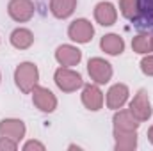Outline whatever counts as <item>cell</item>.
<instances>
[{
	"label": "cell",
	"instance_id": "9",
	"mask_svg": "<svg viewBox=\"0 0 153 151\" xmlns=\"http://www.w3.org/2000/svg\"><path fill=\"white\" fill-rule=\"evenodd\" d=\"M55 61L61 66H64V68L76 66L82 61V52L76 46H73V44H61L55 50Z\"/></svg>",
	"mask_w": 153,
	"mask_h": 151
},
{
	"label": "cell",
	"instance_id": "7",
	"mask_svg": "<svg viewBox=\"0 0 153 151\" xmlns=\"http://www.w3.org/2000/svg\"><path fill=\"white\" fill-rule=\"evenodd\" d=\"M130 112L137 117V121H148L152 117V103H150V98H148V93L144 89H141L134 100L130 101Z\"/></svg>",
	"mask_w": 153,
	"mask_h": 151
},
{
	"label": "cell",
	"instance_id": "24",
	"mask_svg": "<svg viewBox=\"0 0 153 151\" xmlns=\"http://www.w3.org/2000/svg\"><path fill=\"white\" fill-rule=\"evenodd\" d=\"M148 139H150V142L153 144V126L150 128V130H148Z\"/></svg>",
	"mask_w": 153,
	"mask_h": 151
},
{
	"label": "cell",
	"instance_id": "25",
	"mask_svg": "<svg viewBox=\"0 0 153 151\" xmlns=\"http://www.w3.org/2000/svg\"><path fill=\"white\" fill-rule=\"evenodd\" d=\"M152 48H153V34H152Z\"/></svg>",
	"mask_w": 153,
	"mask_h": 151
},
{
	"label": "cell",
	"instance_id": "18",
	"mask_svg": "<svg viewBox=\"0 0 153 151\" xmlns=\"http://www.w3.org/2000/svg\"><path fill=\"white\" fill-rule=\"evenodd\" d=\"M135 20L153 27V0H139V16Z\"/></svg>",
	"mask_w": 153,
	"mask_h": 151
},
{
	"label": "cell",
	"instance_id": "1",
	"mask_svg": "<svg viewBox=\"0 0 153 151\" xmlns=\"http://www.w3.org/2000/svg\"><path fill=\"white\" fill-rule=\"evenodd\" d=\"M38 80H39V71L34 62H22L14 70V82L20 87V91L25 93V94L32 93V89L38 85Z\"/></svg>",
	"mask_w": 153,
	"mask_h": 151
},
{
	"label": "cell",
	"instance_id": "5",
	"mask_svg": "<svg viewBox=\"0 0 153 151\" xmlns=\"http://www.w3.org/2000/svg\"><path fill=\"white\" fill-rule=\"evenodd\" d=\"M34 2L32 0H11L9 5H7V13L9 16L18 21V23H23V21H29L32 16H34Z\"/></svg>",
	"mask_w": 153,
	"mask_h": 151
},
{
	"label": "cell",
	"instance_id": "19",
	"mask_svg": "<svg viewBox=\"0 0 153 151\" xmlns=\"http://www.w3.org/2000/svg\"><path fill=\"white\" fill-rule=\"evenodd\" d=\"M132 48L137 53H150L152 48V34H139L132 39Z\"/></svg>",
	"mask_w": 153,
	"mask_h": 151
},
{
	"label": "cell",
	"instance_id": "15",
	"mask_svg": "<svg viewBox=\"0 0 153 151\" xmlns=\"http://www.w3.org/2000/svg\"><path fill=\"white\" fill-rule=\"evenodd\" d=\"M76 7V0H50V11L55 18L64 20L73 14Z\"/></svg>",
	"mask_w": 153,
	"mask_h": 151
},
{
	"label": "cell",
	"instance_id": "17",
	"mask_svg": "<svg viewBox=\"0 0 153 151\" xmlns=\"http://www.w3.org/2000/svg\"><path fill=\"white\" fill-rule=\"evenodd\" d=\"M34 43V34L29 29H14L11 34V44L18 50H27Z\"/></svg>",
	"mask_w": 153,
	"mask_h": 151
},
{
	"label": "cell",
	"instance_id": "22",
	"mask_svg": "<svg viewBox=\"0 0 153 151\" xmlns=\"http://www.w3.org/2000/svg\"><path fill=\"white\" fill-rule=\"evenodd\" d=\"M16 148H18V142L5 139V137H0V151H14Z\"/></svg>",
	"mask_w": 153,
	"mask_h": 151
},
{
	"label": "cell",
	"instance_id": "3",
	"mask_svg": "<svg viewBox=\"0 0 153 151\" xmlns=\"http://www.w3.org/2000/svg\"><path fill=\"white\" fill-rule=\"evenodd\" d=\"M68 36L71 41H75V43H82V44H85V43H89L93 36H94V27H93V23L89 21V20H85V18H78L75 21H71L70 23V27H68Z\"/></svg>",
	"mask_w": 153,
	"mask_h": 151
},
{
	"label": "cell",
	"instance_id": "23",
	"mask_svg": "<svg viewBox=\"0 0 153 151\" xmlns=\"http://www.w3.org/2000/svg\"><path fill=\"white\" fill-rule=\"evenodd\" d=\"M23 150L25 151H30V150H39V151H45V146L38 142V141H29L25 146H23Z\"/></svg>",
	"mask_w": 153,
	"mask_h": 151
},
{
	"label": "cell",
	"instance_id": "21",
	"mask_svg": "<svg viewBox=\"0 0 153 151\" xmlns=\"http://www.w3.org/2000/svg\"><path fill=\"white\" fill-rule=\"evenodd\" d=\"M141 71L148 76H153V55H146L141 61Z\"/></svg>",
	"mask_w": 153,
	"mask_h": 151
},
{
	"label": "cell",
	"instance_id": "8",
	"mask_svg": "<svg viewBox=\"0 0 153 151\" xmlns=\"http://www.w3.org/2000/svg\"><path fill=\"white\" fill-rule=\"evenodd\" d=\"M0 137L20 142L25 137V123L22 119H2L0 121Z\"/></svg>",
	"mask_w": 153,
	"mask_h": 151
},
{
	"label": "cell",
	"instance_id": "26",
	"mask_svg": "<svg viewBox=\"0 0 153 151\" xmlns=\"http://www.w3.org/2000/svg\"><path fill=\"white\" fill-rule=\"evenodd\" d=\"M0 78H2V76H0Z\"/></svg>",
	"mask_w": 153,
	"mask_h": 151
},
{
	"label": "cell",
	"instance_id": "11",
	"mask_svg": "<svg viewBox=\"0 0 153 151\" xmlns=\"http://www.w3.org/2000/svg\"><path fill=\"white\" fill-rule=\"evenodd\" d=\"M128 94H130V91H128V87L125 84H116V85H112L109 89V93H107V107L112 109V110H119L126 103Z\"/></svg>",
	"mask_w": 153,
	"mask_h": 151
},
{
	"label": "cell",
	"instance_id": "20",
	"mask_svg": "<svg viewBox=\"0 0 153 151\" xmlns=\"http://www.w3.org/2000/svg\"><path fill=\"white\" fill-rule=\"evenodd\" d=\"M121 14L128 20H135L139 16V0H119Z\"/></svg>",
	"mask_w": 153,
	"mask_h": 151
},
{
	"label": "cell",
	"instance_id": "2",
	"mask_svg": "<svg viewBox=\"0 0 153 151\" xmlns=\"http://www.w3.org/2000/svg\"><path fill=\"white\" fill-rule=\"evenodd\" d=\"M53 80L57 84V87L64 93H73L76 89H80L84 85V80H82V75L78 71H73L70 68H59L53 75Z\"/></svg>",
	"mask_w": 153,
	"mask_h": 151
},
{
	"label": "cell",
	"instance_id": "4",
	"mask_svg": "<svg viewBox=\"0 0 153 151\" xmlns=\"http://www.w3.org/2000/svg\"><path fill=\"white\" fill-rule=\"evenodd\" d=\"M87 71H89V76L94 80V84H107L112 78V66L102 57L89 59Z\"/></svg>",
	"mask_w": 153,
	"mask_h": 151
},
{
	"label": "cell",
	"instance_id": "16",
	"mask_svg": "<svg viewBox=\"0 0 153 151\" xmlns=\"http://www.w3.org/2000/svg\"><path fill=\"white\" fill-rule=\"evenodd\" d=\"M100 46H102V50H103L105 53H109V55H119V53H123V50H125V41H123L121 36H117V34H107V36L102 38Z\"/></svg>",
	"mask_w": 153,
	"mask_h": 151
},
{
	"label": "cell",
	"instance_id": "10",
	"mask_svg": "<svg viewBox=\"0 0 153 151\" xmlns=\"http://www.w3.org/2000/svg\"><path fill=\"white\" fill-rule=\"evenodd\" d=\"M82 103L85 109L96 112L103 107V93L100 91L98 85L94 84H89V85H84L82 89Z\"/></svg>",
	"mask_w": 153,
	"mask_h": 151
},
{
	"label": "cell",
	"instance_id": "14",
	"mask_svg": "<svg viewBox=\"0 0 153 151\" xmlns=\"http://www.w3.org/2000/svg\"><path fill=\"white\" fill-rule=\"evenodd\" d=\"M116 150L117 151H132L137 148V132H121L114 130Z\"/></svg>",
	"mask_w": 153,
	"mask_h": 151
},
{
	"label": "cell",
	"instance_id": "13",
	"mask_svg": "<svg viewBox=\"0 0 153 151\" xmlns=\"http://www.w3.org/2000/svg\"><path fill=\"white\" fill-rule=\"evenodd\" d=\"M114 130H121V132H137L141 121H137V117L128 110H117L114 114Z\"/></svg>",
	"mask_w": 153,
	"mask_h": 151
},
{
	"label": "cell",
	"instance_id": "6",
	"mask_svg": "<svg viewBox=\"0 0 153 151\" xmlns=\"http://www.w3.org/2000/svg\"><path fill=\"white\" fill-rule=\"evenodd\" d=\"M32 101L34 105L38 107L41 112H53L57 109V98L55 94L46 89V87H41V85H36L32 89Z\"/></svg>",
	"mask_w": 153,
	"mask_h": 151
},
{
	"label": "cell",
	"instance_id": "12",
	"mask_svg": "<svg viewBox=\"0 0 153 151\" xmlns=\"http://www.w3.org/2000/svg\"><path fill=\"white\" fill-rule=\"evenodd\" d=\"M116 18H117V11L111 2H100L96 4L94 7V20L103 25V27H111L116 23Z\"/></svg>",
	"mask_w": 153,
	"mask_h": 151
}]
</instances>
